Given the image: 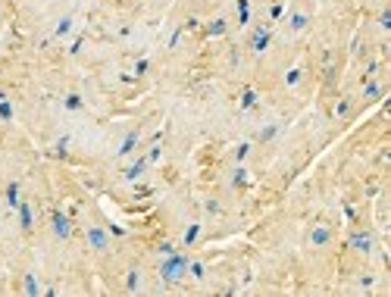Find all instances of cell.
Instances as JSON below:
<instances>
[{"instance_id":"44dd1931","label":"cell","mask_w":391,"mask_h":297,"mask_svg":"<svg viewBox=\"0 0 391 297\" xmlns=\"http://www.w3.org/2000/svg\"><path fill=\"white\" fill-rule=\"evenodd\" d=\"M253 104H257V94H253V91L248 88V91H244V94H241V109H251Z\"/></svg>"},{"instance_id":"ba28073f","label":"cell","mask_w":391,"mask_h":297,"mask_svg":"<svg viewBox=\"0 0 391 297\" xmlns=\"http://www.w3.org/2000/svg\"><path fill=\"white\" fill-rule=\"evenodd\" d=\"M144 169H147V157H141V160H135V163L125 169V182H135L138 175H144Z\"/></svg>"},{"instance_id":"d6986e66","label":"cell","mask_w":391,"mask_h":297,"mask_svg":"<svg viewBox=\"0 0 391 297\" xmlns=\"http://www.w3.org/2000/svg\"><path fill=\"white\" fill-rule=\"evenodd\" d=\"M0 119H3V122H13V104H10V100H0Z\"/></svg>"},{"instance_id":"52a82bcc","label":"cell","mask_w":391,"mask_h":297,"mask_svg":"<svg viewBox=\"0 0 391 297\" xmlns=\"http://www.w3.org/2000/svg\"><path fill=\"white\" fill-rule=\"evenodd\" d=\"M135 147H138V132H129V135L122 138V144H119V150H116V154H119V157H129Z\"/></svg>"},{"instance_id":"603a6c76","label":"cell","mask_w":391,"mask_h":297,"mask_svg":"<svg viewBox=\"0 0 391 297\" xmlns=\"http://www.w3.org/2000/svg\"><path fill=\"white\" fill-rule=\"evenodd\" d=\"M84 107V100L79 97V94H69V97H66V109H82Z\"/></svg>"},{"instance_id":"1f68e13d","label":"cell","mask_w":391,"mask_h":297,"mask_svg":"<svg viewBox=\"0 0 391 297\" xmlns=\"http://www.w3.org/2000/svg\"><path fill=\"white\" fill-rule=\"evenodd\" d=\"M66 147H69V138H59L56 141V154H66Z\"/></svg>"},{"instance_id":"83f0119b","label":"cell","mask_w":391,"mask_h":297,"mask_svg":"<svg viewBox=\"0 0 391 297\" xmlns=\"http://www.w3.org/2000/svg\"><path fill=\"white\" fill-rule=\"evenodd\" d=\"M347 113H351V104H347V100H341V104L335 107V116H347Z\"/></svg>"},{"instance_id":"9c48e42d","label":"cell","mask_w":391,"mask_h":297,"mask_svg":"<svg viewBox=\"0 0 391 297\" xmlns=\"http://www.w3.org/2000/svg\"><path fill=\"white\" fill-rule=\"evenodd\" d=\"M269 41H273V35H269V28H260L257 35H253V54H263V50L269 47Z\"/></svg>"},{"instance_id":"5bb4252c","label":"cell","mask_w":391,"mask_h":297,"mask_svg":"<svg viewBox=\"0 0 391 297\" xmlns=\"http://www.w3.org/2000/svg\"><path fill=\"white\" fill-rule=\"evenodd\" d=\"M19 185H16V182H10V185H6V203H10V207L16 210V207H19Z\"/></svg>"},{"instance_id":"7a4b0ae2","label":"cell","mask_w":391,"mask_h":297,"mask_svg":"<svg viewBox=\"0 0 391 297\" xmlns=\"http://www.w3.org/2000/svg\"><path fill=\"white\" fill-rule=\"evenodd\" d=\"M84 241H88L91 250H97V253H107V250H110V232H104L100 225H88Z\"/></svg>"},{"instance_id":"7402d4cb","label":"cell","mask_w":391,"mask_h":297,"mask_svg":"<svg viewBox=\"0 0 391 297\" xmlns=\"http://www.w3.org/2000/svg\"><path fill=\"white\" fill-rule=\"evenodd\" d=\"M244 182H248V169H244V166H238L235 172H232V185H244Z\"/></svg>"},{"instance_id":"7c38bea8","label":"cell","mask_w":391,"mask_h":297,"mask_svg":"<svg viewBox=\"0 0 391 297\" xmlns=\"http://www.w3.org/2000/svg\"><path fill=\"white\" fill-rule=\"evenodd\" d=\"M22 288H25V294H28V297H38V294H41L38 275H35V272H28V275H25V282H22Z\"/></svg>"},{"instance_id":"5b68a950","label":"cell","mask_w":391,"mask_h":297,"mask_svg":"<svg viewBox=\"0 0 391 297\" xmlns=\"http://www.w3.org/2000/svg\"><path fill=\"white\" fill-rule=\"evenodd\" d=\"M351 247H354L357 253H369V250H372V235H369V232L351 235Z\"/></svg>"},{"instance_id":"cb8c5ba5","label":"cell","mask_w":391,"mask_h":297,"mask_svg":"<svg viewBox=\"0 0 391 297\" xmlns=\"http://www.w3.org/2000/svg\"><path fill=\"white\" fill-rule=\"evenodd\" d=\"M276 135H279V129H276V125H266V129H263V132H260V141H263V144H266V141H273V138H276Z\"/></svg>"},{"instance_id":"f546056e","label":"cell","mask_w":391,"mask_h":297,"mask_svg":"<svg viewBox=\"0 0 391 297\" xmlns=\"http://www.w3.org/2000/svg\"><path fill=\"white\" fill-rule=\"evenodd\" d=\"M160 160V144H154V147H150V154H147V163H157Z\"/></svg>"},{"instance_id":"4316f807","label":"cell","mask_w":391,"mask_h":297,"mask_svg":"<svg viewBox=\"0 0 391 297\" xmlns=\"http://www.w3.org/2000/svg\"><path fill=\"white\" fill-rule=\"evenodd\" d=\"M182 31H185V25H178V28L172 31V38H169V47H178V41H182Z\"/></svg>"},{"instance_id":"30bf717a","label":"cell","mask_w":391,"mask_h":297,"mask_svg":"<svg viewBox=\"0 0 391 297\" xmlns=\"http://www.w3.org/2000/svg\"><path fill=\"white\" fill-rule=\"evenodd\" d=\"M288 25H291V31H304L310 25V16L307 13H291L288 16Z\"/></svg>"},{"instance_id":"d6a6232c","label":"cell","mask_w":391,"mask_h":297,"mask_svg":"<svg viewBox=\"0 0 391 297\" xmlns=\"http://www.w3.org/2000/svg\"><path fill=\"white\" fill-rule=\"evenodd\" d=\"M160 250H163V257H169V253H175L172 244H160Z\"/></svg>"},{"instance_id":"e0dca14e","label":"cell","mask_w":391,"mask_h":297,"mask_svg":"<svg viewBox=\"0 0 391 297\" xmlns=\"http://www.w3.org/2000/svg\"><path fill=\"white\" fill-rule=\"evenodd\" d=\"M72 31V16H63V19L56 22V38H66Z\"/></svg>"},{"instance_id":"6da1fadb","label":"cell","mask_w":391,"mask_h":297,"mask_svg":"<svg viewBox=\"0 0 391 297\" xmlns=\"http://www.w3.org/2000/svg\"><path fill=\"white\" fill-rule=\"evenodd\" d=\"M188 253H169V257L163 260V266H160V275H163V282L166 285H178L185 275H188Z\"/></svg>"},{"instance_id":"277c9868","label":"cell","mask_w":391,"mask_h":297,"mask_svg":"<svg viewBox=\"0 0 391 297\" xmlns=\"http://www.w3.org/2000/svg\"><path fill=\"white\" fill-rule=\"evenodd\" d=\"M19 228L22 232H31V228H35V213H31V203L28 200H19Z\"/></svg>"},{"instance_id":"d4e9b609","label":"cell","mask_w":391,"mask_h":297,"mask_svg":"<svg viewBox=\"0 0 391 297\" xmlns=\"http://www.w3.org/2000/svg\"><path fill=\"white\" fill-rule=\"evenodd\" d=\"M297 81H301V69H291V72L285 75V84H288V88H294Z\"/></svg>"},{"instance_id":"4fadbf2b","label":"cell","mask_w":391,"mask_h":297,"mask_svg":"<svg viewBox=\"0 0 391 297\" xmlns=\"http://www.w3.org/2000/svg\"><path fill=\"white\" fill-rule=\"evenodd\" d=\"M197 238H200V222H194V225H188V232H185L182 244H185V247H194V244H197Z\"/></svg>"},{"instance_id":"ac0fdd59","label":"cell","mask_w":391,"mask_h":297,"mask_svg":"<svg viewBox=\"0 0 391 297\" xmlns=\"http://www.w3.org/2000/svg\"><path fill=\"white\" fill-rule=\"evenodd\" d=\"M238 19H241V25H248V19H251V0H238Z\"/></svg>"},{"instance_id":"f1b7e54d","label":"cell","mask_w":391,"mask_h":297,"mask_svg":"<svg viewBox=\"0 0 391 297\" xmlns=\"http://www.w3.org/2000/svg\"><path fill=\"white\" fill-rule=\"evenodd\" d=\"M147 59H138V63H135V75H144V72H147Z\"/></svg>"},{"instance_id":"8fae6325","label":"cell","mask_w":391,"mask_h":297,"mask_svg":"<svg viewBox=\"0 0 391 297\" xmlns=\"http://www.w3.org/2000/svg\"><path fill=\"white\" fill-rule=\"evenodd\" d=\"M382 97V84L379 81H366V84H363V100H369V104H372V100H379Z\"/></svg>"},{"instance_id":"9a60e30c","label":"cell","mask_w":391,"mask_h":297,"mask_svg":"<svg viewBox=\"0 0 391 297\" xmlns=\"http://www.w3.org/2000/svg\"><path fill=\"white\" fill-rule=\"evenodd\" d=\"M125 288H129V291H138L141 288V272L138 269H129V272H125Z\"/></svg>"},{"instance_id":"2e32d148","label":"cell","mask_w":391,"mask_h":297,"mask_svg":"<svg viewBox=\"0 0 391 297\" xmlns=\"http://www.w3.org/2000/svg\"><path fill=\"white\" fill-rule=\"evenodd\" d=\"M207 35L210 38H219V35H225V19H213L207 25Z\"/></svg>"},{"instance_id":"484cf974","label":"cell","mask_w":391,"mask_h":297,"mask_svg":"<svg viewBox=\"0 0 391 297\" xmlns=\"http://www.w3.org/2000/svg\"><path fill=\"white\" fill-rule=\"evenodd\" d=\"M248 154H251V144H238V150H235V160L241 163V160L248 157Z\"/></svg>"},{"instance_id":"3957f363","label":"cell","mask_w":391,"mask_h":297,"mask_svg":"<svg viewBox=\"0 0 391 297\" xmlns=\"http://www.w3.org/2000/svg\"><path fill=\"white\" fill-rule=\"evenodd\" d=\"M50 228H54V235L59 238V241H66V238L72 235V222H69V216H66V213H54Z\"/></svg>"},{"instance_id":"4dcf8cb0","label":"cell","mask_w":391,"mask_h":297,"mask_svg":"<svg viewBox=\"0 0 391 297\" xmlns=\"http://www.w3.org/2000/svg\"><path fill=\"white\" fill-rule=\"evenodd\" d=\"M379 25H382V28H391V13L385 10V13H382V19H379Z\"/></svg>"},{"instance_id":"8992f818","label":"cell","mask_w":391,"mask_h":297,"mask_svg":"<svg viewBox=\"0 0 391 297\" xmlns=\"http://www.w3.org/2000/svg\"><path fill=\"white\" fill-rule=\"evenodd\" d=\"M332 241V232H329V225H316L310 232V244L313 247H326V244Z\"/></svg>"},{"instance_id":"ffe728a7","label":"cell","mask_w":391,"mask_h":297,"mask_svg":"<svg viewBox=\"0 0 391 297\" xmlns=\"http://www.w3.org/2000/svg\"><path fill=\"white\" fill-rule=\"evenodd\" d=\"M188 272H191V278H197V282H200V278H203V272H207V269H203V263L191 260V263H188Z\"/></svg>"}]
</instances>
